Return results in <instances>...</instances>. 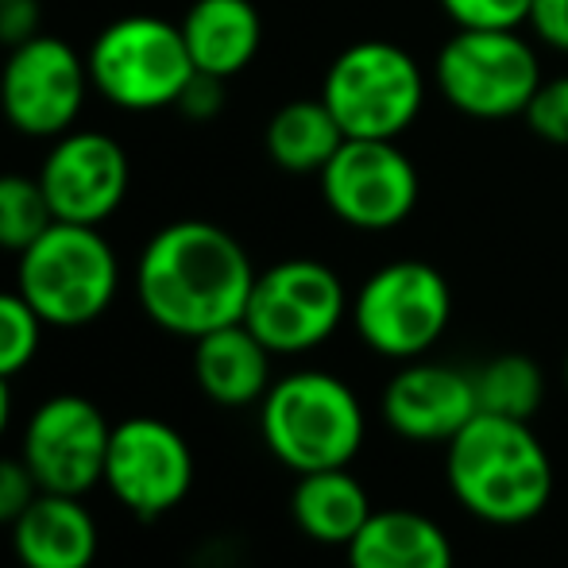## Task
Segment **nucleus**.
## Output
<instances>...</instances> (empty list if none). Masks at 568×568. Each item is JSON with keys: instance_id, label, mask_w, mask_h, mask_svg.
<instances>
[{"instance_id": "obj_1", "label": "nucleus", "mask_w": 568, "mask_h": 568, "mask_svg": "<svg viewBox=\"0 0 568 568\" xmlns=\"http://www.w3.org/2000/svg\"><path fill=\"white\" fill-rule=\"evenodd\" d=\"M260 271L244 244L213 221H171L135 260V298L148 322L171 337L197 341L244 322Z\"/></svg>"}, {"instance_id": "obj_2", "label": "nucleus", "mask_w": 568, "mask_h": 568, "mask_svg": "<svg viewBox=\"0 0 568 568\" xmlns=\"http://www.w3.org/2000/svg\"><path fill=\"white\" fill-rule=\"evenodd\" d=\"M453 499L487 526H526L554 499V460L530 422L479 410L449 442Z\"/></svg>"}, {"instance_id": "obj_3", "label": "nucleus", "mask_w": 568, "mask_h": 568, "mask_svg": "<svg viewBox=\"0 0 568 568\" xmlns=\"http://www.w3.org/2000/svg\"><path fill=\"white\" fill-rule=\"evenodd\" d=\"M260 434L267 453L291 471L348 468L367 434L356 390L333 372L302 367L271 383L260 403Z\"/></svg>"}, {"instance_id": "obj_4", "label": "nucleus", "mask_w": 568, "mask_h": 568, "mask_svg": "<svg viewBox=\"0 0 568 568\" xmlns=\"http://www.w3.org/2000/svg\"><path fill=\"white\" fill-rule=\"evenodd\" d=\"M16 291L54 329H82L113 306L120 291L116 252L101 229L54 221L20 252Z\"/></svg>"}, {"instance_id": "obj_5", "label": "nucleus", "mask_w": 568, "mask_h": 568, "mask_svg": "<svg viewBox=\"0 0 568 568\" xmlns=\"http://www.w3.org/2000/svg\"><path fill=\"white\" fill-rule=\"evenodd\" d=\"M322 101L348 140H398L426 105V74L406 47L359 39L329 62Z\"/></svg>"}, {"instance_id": "obj_6", "label": "nucleus", "mask_w": 568, "mask_h": 568, "mask_svg": "<svg viewBox=\"0 0 568 568\" xmlns=\"http://www.w3.org/2000/svg\"><path fill=\"white\" fill-rule=\"evenodd\" d=\"M85 67L93 93L124 113L171 109L194 78V59L182 28L159 16H120L101 28L85 54Z\"/></svg>"}, {"instance_id": "obj_7", "label": "nucleus", "mask_w": 568, "mask_h": 568, "mask_svg": "<svg viewBox=\"0 0 568 568\" xmlns=\"http://www.w3.org/2000/svg\"><path fill=\"white\" fill-rule=\"evenodd\" d=\"M434 85L471 120L523 116L541 85V59L518 28H456L434 59Z\"/></svg>"}, {"instance_id": "obj_8", "label": "nucleus", "mask_w": 568, "mask_h": 568, "mask_svg": "<svg viewBox=\"0 0 568 568\" xmlns=\"http://www.w3.org/2000/svg\"><path fill=\"white\" fill-rule=\"evenodd\" d=\"M453 322L449 278L426 260H395L364 278L352 298L359 341L387 359H422Z\"/></svg>"}, {"instance_id": "obj_9", "label": "nucleus", "mask_w": 568, "mask_h": 568, "mask_svg": "<svg viewBox=\"0 0 568 568\" xmlns=\"http://www.w3.org/2000/svg\"><path fill=\"white\" fill-rule=\"evenodd\" d=\"M348 314V291L322 260H283L260 271L244 325L275 356H302L325 344Z\"/></svg>"}, {"instance_id": "obj_10", "label": "nucleus", "mask_w": 568, "mask_h": 568, "mask_svg": "<svg viewBox=\"0 0 568 568\" xmlns=\"http://www.w3.org/2000/svg\"><path fill=\"white\" fill-rule=\"evenodd\" d=\"M90 90L82 54L59 36H36L8 51L0 70V113L20 135L59 140L78 124Z\"/></svg>"}, {"instance_id": "obj_11", "label": "nucleus", "mask_w": 568, "mask_h": 568, "mask_svg": "<svg viewBox=\"0 0 568 568\" xmlns=\"http://www.w3.org/2000/svg\"><path fill=\"white\" fill-rule=\"evenodd\" d=\"M317 179L333 217L359 232L398 229L422 194L418 166L398 140H344Z\"/></svg>"}, {"instance_id": "obj_12", "label": "nucleus", "mask_w": 568, "mask_h": 568, "mask_svg": "<svg viewBox=\"0 0 568 568\" xmlns=\"http://www.w3.org/2000/svg\"><path fill=\"white\" fill-rule=\"evenodd\" d=\"M101 484L128 515L155 523L194 487V449L171 422L135 414L113 426Z\"/></svg>"}, {"instance_id": "obj_13", "label": "nucleus", "mask_w": 568, "mask_h": 568, "mask_svg": "<svg viewBox=\"0 0 568 568\" xmlns=\"http://www.w3.org/2000/svg\"><path fill=\"white\" fill-rule=\"evenodd\" d=\"M113 426L85 395H51L31 410L23 426L20 460L39 491L90 495L105 479V456Z\"/></svg>"}, {"instance_id": "obj_14", "label": "nucleus", "mask_w": 568, "mask_h": 568, "mask_svg": "<svg viewBox=\"0 0 568 568\" xmlns=\"http://www.w3.org/2000/svg\"><path fill=\"white\" fill-rule=\"evenodd\" d=\"M36 179L54 221L101 229L124 205L132 166H128V151L113 135L93 132V128H70L51 143Z\"/></svg>"}, {"instance_id": "obj_15", "label": "nucleus", "mask_w": 568, "mask_h": 568, "mask_svg": "<svg viewBox=\"0 0 568 568\" xmlns=\"http://www.w3.org/2000/svg\"><path fill=\"white\" fill-rule=\"evenodd\" d=\"M479 414L471 372L434 359H406L383 387V422L418 445H449Z\"/></svg>"}, {"instance_id": "obj_16", "label": "nucleus", "mask_w": 568, "mask_h": 568, "mask_svg": "<svg viewBox=\"0 0 568 568\" xmlns=\"http://www.w3.org/2000/svg\"><path fill=\"white\" fill-rule=\"evenodd\" d=\"M101 530L82 495L39 491L12 523V554L23 568H93Z\"/></svg>"}, {"instance_id": "obj_17", "label": "nucleus", "mask_w": 568, "mask_h": 568, "mask_svg": "<svg viewBox=\"0 0 568 568\" xmlns=\"http://www.w3.org/2000/svg\"><path fill=\"white\" fill-rule=\"evenodd\" d=\"M271 356L244 322L213 329L194 341V383L210 403L240 410V406L263 403L271 390Z\"/></svg>"}, {"instance_id": "obj_18", "label": "nucleus", "mask_w": 568, "mask_h": 568, "mask_svg": "<svg viewBox=\"0 0 568 568\" xmlns=\"http://www.w3.org/2000/svg\"><path fill=\"white\" fill-rule=\"evenodd\" d=\"M348 568H453V541L429 515L410 507L372 510L348 541Z\"/></svg>"}, {"instance_id": "obj_19", "label": "nucleus", "mask_w": 568, "mask_h": 568, "mask_svg": "<svg viewBox=\"0 0 568 568\" xmlns=\"http://www.w3.org/2000/svg\"><path fill=\"white\" fill-rule=\"evenodd\" d=\"M179 28L194 70L225 82L252 67L263 43V20L252 0H194Z\"/></svg>"}, {"instance_id": "obj_20", "label": "nucleus", "mask_w": 568, "mask_h": 568, "mask_svg": "<svg viewBox=\"0 0 568 568\" xmlns=\"http://www.w3.org/2000/svg\"><path fill=\"white\" fill-rule=\"evenodd\" d=\"M291 518L317 546H348L372 518V499L348 468L302 471L291 491Z\"/></svg>"}, {"instance_id": "obj_21", "label": "nucleus", "mask_w": 568, "mask_h": 568, "mask_svg": "<svg viewBox=\"0 0 568 568\" xmlns=\"http://www.w3.org/2000/svg\"><path fill=\"white\" fill-rule=\"evenodd\" d=\"M344 140L348 135L341 132L337 116L329 113L322 98L286 101L267 120V132H263V148H267L271 163L286 174H322Z\"/></svg>"}, {"instance_id": "obj_22", "label": "nucleus", "mask_w": 568, "mask_h": 568, "mask_svg": "<svg viewBox=\"0 0 568 568\" xmlns=\"http://www.w3.org/2000/svg\"><path fill=\"white\" fill-rule=\"evenodd\" d=\"M471 383H476L479 410L515 422H530L541 410V398H546V375L523 352L491 356L484 367L471 372Z\"/></svg>"}, {"instance_id": "obj_23", "label": "nucleus", "mask_w": 568, "mask_h": 568, "mask_svg": "<svg viewBox=\"0 0 568 568\" xmlns=\"http://www.w3.org/2000/svg\"><path fill=\"white\" fill-rule=\"evenodd\" d=\"M54 225V213L39 179L28 174H0V247L20 255L47 229Z\"/></svg>"}, {"instance_id": "obj_24", "label": "nucleus", "mask_w": 568, "mask_h": 568, "mask_svg": "<svg viewBox=\"0 0 568 568\" xmlns=\"http://www.w3.org/2000/svg\"><path fill=\"white\" fill-rule=\"evenodd\" d=\"M43 317L20 291H0V379L28 372L43 344Z\"/></svg>"}, {"instance_id": "obj_25", "label": "nucleus", "mask_w": 568, "mask_h": 568, "mask_svg": "<svg viewBox=\"0 0 568 568\" xmlns=\"http://www.w3.org/2000/svg\"><path fill=\"white\" fill-rule=\"evenodd\" d=\"M523 120L538 140L554 143V148H568V74L541 78Z\"/></svg>"}, {"instance_id": "obj_26", "label": "nucleus", "mask_w": 568, "mask_h": 568, "mask_svg": "<svg viewBox=\"0 0 568 568\" xmlns=\"http://www.w3.org/2000/svg\"><path fill=\"white\" fill-rule=\"evenodd\" d=\"M534 0H442L456 28H526Z\"/></svg>"}, {"instance_id": "obj_27", "label": "nucleus", "mask_w": 568, "mask_h": 568, "mask_svg": "<svg viewBox=\"0 0 568 568\" xmlns=\"http://www.w3.org/2000/svg\"><path fill=\"white\" fill-rule=\"evenodd\" d=\"M39 484L31 479L28 464L20 456H0V526L12 530V523L36 503Z\"/></svg>"}, {"instance_id": "obj_28", "label": "nucleus", "mask_w": 568, "mask_h": 568, "mask_svg": "<svg viewBox=\"0 0 568 568\" xmlns=\"http://www.w3.org/2000/svg\"><path fill=\"white\" fill-rule=\"evenodd\" d=\"M174 109H179L186 120H197V124L221 116V109H225V78H213V74L194 70V78H190L186 90L179 93Z\"/></svg>"}, {"instance_id": "obj_29", "label": "nucleus", "mask_w": 568, "mask_h": 568, "mask_svg": "<svg viewBox=\"0 0 568 568\" xmlns=\"http://www.w3.org/2000/svg\"><path fill=\"white\" fill-rule=\"evenodd\" d=\"M43 36V4L39 0H0V47H20Z\"/></svg>"}, {"instance_id": "obj_30", "label": "nucleus", "mask_w": 568, "mask_h": 568, "mask_svg": "<svg viewBox=\"0 0 568 568\" xmlns=\"http://www.w3.org/2000/svg\"><path fill=\"white\" fill-rule=\"evenodd\" d=\"M526 28H530L534 39L546 43L549 51L568 54V0H534Z\"/></svg>"}, {"instance_id": "obj_31", "label": "nucleus", "mask_w": 568, "mask_h": 568, "mask_svg": "<svg viewBox=\"0 0 568 568\" xmlns=\"http://www.w3.org/2000/svg\"><path fill=\"white\" fill-rule=\"evenodd\" d=\"M8 422H12V390H8V379H0V437H4Z\"/></svg>"}, {"instance_id": "obj_32", "label": "nucleus", "mask_w": 568, "mask_h": 568, "mask_svg": "<svg viewBox=\"0 0 568 568\" xmlns=\"http://www.w3.org/2000/svg\"><path fill=\"white\" fill-rule=\"evenodd\" d=\"M565 383H568V356H565Z\"/></svg>"}]
</instances>
